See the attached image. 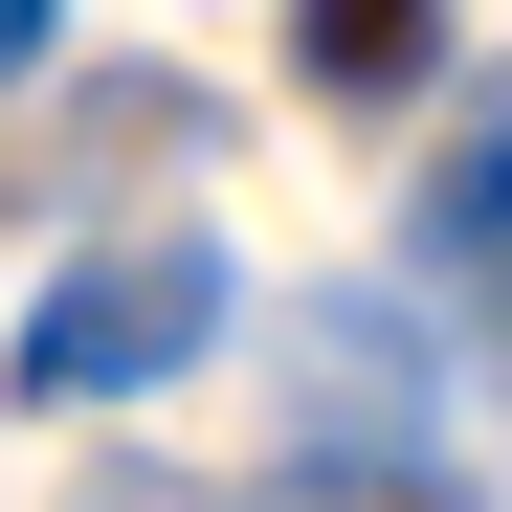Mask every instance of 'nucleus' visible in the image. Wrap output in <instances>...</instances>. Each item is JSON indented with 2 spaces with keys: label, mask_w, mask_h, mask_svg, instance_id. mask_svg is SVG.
Wrapping results in <instances>:
<instances>
[{
  "label": "nucleus",
  "mask_w": 512,
  "mask_h": 512,
  "mask_svg": "<svg viewBox=\"0 0 512 512\" xmlns=\"http://www.w3.org/2000/svg\"><path fill=\"white\" fill-rule=\"evenodd\" d=\"M223 312H245V268L201 223H134V245H90V268H45V312H23V401H156L179 357H223Z\"/></svg>",
  "instance_id": "1"
},
{
  "label": "nucleus",
  "mask_w": 512,
  "mask_h": 512,
  "mask_svg": "<svg viewBox=\"0 0 512 512\" xmlns=\"http://www.w3.org/2000/svg\"><path fill=\"white\" fill-rule=\"evenodd\" d=\"M490 223H512V156H490V112H468V134H446V179H423V268L490 290Z\"/></svg>",
  "instance_id": "2"
},
{
  "label": "nucleus",
  "mask_w": 512,
  "mask_h": 512,
  "mask_svg": "<svg viewBox=\"0 0 512 512\" xmlns=\"http://www.w3.org/2000/svg\"><path fill=\"white\" fill-rule=\"evenodd\" d=\"M290 45H312V90H401V67H423V0H290Z\"/></svg>",
  "instance_id": "3"
},
{
  "label": "nucleus",
  "mask_w": 512,
  "mask_h": 512,
  "mask_svg": "<svg viewBox=\"0 0 512 512\" xmlns=\"http://www.w3.org/2000/svg\"><path fill=\"white\" fill-rule=\"evenodd\" d=\"M290 512H468V490H379V468H312Z\"/></svg>",
  "instance_id": "4"
},
{
  "label": "nucleus",
  "mask_w": 512,
  "mask_h": 512,
  "mask_svg": "<svg viewBox=\"0 0 512 512\" xmlns=\"http://www.w3.org/2000/svg\"><path fill=\"white\" fill-rule=\"evenodd\" d=\"M90 512H245V490H179V468H90Z\"/></svg>",
  "instance_id": "5"
},
{
  "label": "nucleus",
  "mask_w": 512,
  "mask_h": 512,
  "mask_svg": "<svg viewBox=\"0 0 512 512\" xmlns=\"http://www.w3.org/2000/svg\"><path fill=\"white\" fill-rule=\"evenodd\" d=\"M23 67H45V0H0V90H23Z\"/></svg>",
  "instance_id": "6"
}]
</instances>
